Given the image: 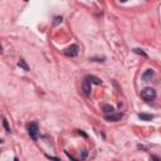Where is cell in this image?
Here are the masks:
<instances>
[{"mask_svg": "<svg viewBox=\"0 0 161 161\" xmlns=\"http://www.w3.org/2000/svg\"><path fill=\"white\" fill-rule=\"evenodd\" d=\"M62 23V17H56L54 18V24H59Z\"/></svg>", "mask_w": 161, "mask_h": 161, "instance_id": "obj_14", "label": "cell"}, {"mask_svg": "<svg viewBox=\"0 0 161 161\" xmlns=\"http://www.w3.org/2000/svg\"><path fill=\"white\" fill-rule=\"evenodd\" d=\"M154 74H155V72L152 71V69H147V71L142 74V79H144V80H149V79H151L152 77H154Z\"/></svg>", "mask_w": 161, "mask_h": 161, "instance_id": "obj_6", "label": "cell"}, {"mask_svg": "<svg viewBox=\"0 0 161 161\" xmlns=\"http://www.w3.org/2000/svg\"><path fill=\"white\" fill-rule=\"evenodd\" d=\"M139 117H140L142 121H151L152 118H154V116H152V115H146V113H140Z\"/></svg>", "mask_w": 161, "mask_h": 161, "instance_id": "obj_9", "label": "cell"}, {"mask_svg": "<svg viewBox=\"0 0 161 161\" xmlns=\"http://www.w3.org/2000/svg\"><path fill=\"white\" fill-rule=\"evenodd\" d=\"M18 66L20 67V68H23L24 71H26V72L29 71V67H28V64L25 63V60H24V59H20V60H19V62H18Z\"/></svg>", "mask_w": 161, "mask_h": 161, "instance_id": "obj_10", "label": "cell"}, {"mask_svg": "<svg viewBox=\"0 0 161 161\" xmlns=\"http://www.w3.org/2000/svg\"><path fill=\"white\" fill-rule=\"evenodd\" d=\"M64 54H66L67 57H76L78 54V45L77 44L71 45L69 48H67L66 51H64Z\"/></svg>", "mask_w": 161, "mask_h": 161, "instance_id": "obj_3", "label": "cell"}, {"mask_svg": "<svg viewBox=\"0 0 161 161\" xmlns=\"http://www.w3.org/2000/svg\"><path fill=\"white\" fill-rule=\"evenodd\" d=\"M3 126L5 127V130H6V132H10L11 130H10V127H9V124H8V121L5 120V118H3Z\"/></svg>", "mask_w": 161, "mask_h": 161, "instance_id": "obj_13", "label": "cell"}, {"mask_svg": "<svg viewBox=\"0 0 161 161\" xmlns=\"http://www.w3.org/2000/svg\"><path fill=\"white\" fill-rule=\"evenodd\" d=\"M124 115L122 113H111L108 116H106V121L108 122H117V121H121Z\"/></svg>", "mask_w": 161, "mask_h": 161, "instance_id": "obj_4", "label": "cell"}, {"mask_svg": "<svg viewBox=\"0 0 161 161\" xmlns=\"http://www.w3.org/2000/svg\"><path fill=\"white\" fill-rule=\"evenodd\" d=\"M26 128H28L29 136L32 137L34 141H35L38 139V131H39V128H38V125L35 124V122H32V124H29L28 126H26Z\"/></svg>", "mask_w": 161, "mask_h": 161, "instance_id": "obj_2", "label": "cell"}, {"mask_svg": "<svg viewBox=\"0 0 161 161\" xmlns=\"http://www.w3.org/2000/svg\"><path fill=\"white\" fill-rule=\"evenodd\" d=\"M141 98L145 99V101H147V102L154 101V99L156 98V91L151 87L144 88V90L141 91Z\"/></svg>", "mask_w": 161, "mask_h": 161, "instance_id": "obj_1", "label": "cell"}, {"mask_svg": "<svg viewBox=\"0 0 161 161\" xmlns=\"http://www.w3.org/2000/svg\"><path fill=\"white\" fill-rule=\"evenodd\" d=\"M87 155H88V151L87 150H82V151H80V154H79V160H86Z\"/></svg>", "mask_w": 161, "mask_h": 161, "instance_id": "obj_12", "label": "cell"}, {"mask_svg": "<svg viewBox=\"0 0 161 161\" xmlns=\"http://www.w3.org/2000/svg\"><path fill=\"white\" fill-rule=\"evenodd\" d=\"M14 161H19V160H18V158H15V159H14Z\"/></svg>", "mask_w": 161, "mask_h": 161, "instance_id": "obj_16", "label": "cell"}, {"mask_svg": "<svg viewBox=\"0 0 161 161\" xmlns=\"http://www.w3.org/2000/svg\"><path fill=\"white\" fill-rule=\"evenodd\" d=\"M133 52L136 53V54H140V56H142V57H145V58H147V54L146 53H145L142 49H140V48H135L133 49Z\"/></svg>", "mask_w": 161, "mask_h": 161, "instance_id": "obj_11", "label": "cell"}, {"mask_svg": "<svg viewBox=\"0 0 161 161\" xmlns=\"http://www.w3.org/2000/svg\"><path fill=\"white\" fill-rule=\"evenodd\" d=\"M102 110L105 113H113V111H115L113 106H111V105H105L102 107Z\"/></svg>", "mask_w": 161, "mask_h": 161, "instance_id": "obj_8", "label": "cell"}, {"mask_svg": "<svg viewBox=\"0 0 161 161\" xmlns=\"http://www.w3.org/2000/svg\"><path fill=\"white\" fill-rule=\"evenodd\" d=\"M151 160H154V161H161L158 156H155V155H151Z\"/></svg>", "mask_w": 161, "mask_h": 161, "instance_id": "obj_15", "label": "cell"}, {"mask_svg": "<svg viewBox=\"0 0 161 161\" xmlns=\"http://www.w3.org/2000/svg\"><path fill=\"white\" fill-rule=\"evenodd\" d=\"M82 90H83V92H84V94L86 96H90L91 94V82L88 79H86L84 78V80H83V84H82Z\"/></svg>", "mask_w": 161, "mask_h": 161, "instance_id": "obj_5", "label": "cell"}, {"mask_svg": "<svg viewBox=\"0 0 161 161\" xmlns=\"http://www.w3.org/2000/svg\"><path fill=\"white\" fill-rule=\"evenodd\" d=\"M86 79H88L91 83H94V84H97V86H99V84L102 83V80L99 79L98 77H94V76H87Z\"/></svg>", "mask_w": 161, "mask_h": 161, "instance_id": "obj_7", "label": "cell"}]
</instances>
